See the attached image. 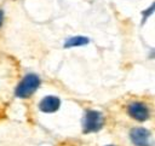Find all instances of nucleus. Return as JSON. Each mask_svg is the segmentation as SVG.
<instances>
[{
	"mask_svg": "<svg viewBox=\"0 0 155 146\" xmlns=\"http://www.w3.org/2000/svg\"><path fill=\"white\" fill-rule=\"evenodd\" d=\"M40 86H41L40 76L34 72H28L17 83L13 94L18 99H28L39 89Z\"/></svg>",
	"mask_w": 155,
	"mask_h": 146,
	"instance_id": "f257e3e1",
	"label": "nucleus"
},
{
	"mask_svg": "<svg viewBox=\"0 0 155 146\" xmlns=\"http://www.w3.org/2000/svg\"><path fill=\"white\" fill-rule=\"evenodd\" d=\"M105 124L104 115L94 109H86L81 119V130L84 134L98 133Z\"/></svg>",
	"mask_w": 155,
	"mask_h": 146,
	"instance_id": "f03ea898",
	"label": "nucleus"
},
{
	"mask_svg": "<svg viewBox=\"0 0 155 146\" xmlns=\"http://www.w3.org/2000/svg\"><path fill=\"white\" fill-rule=\"evenodd\" d=\"M126 112L130 118H132L133 121L139 122V123L147 122L151 116L149 106L144 101H139V100L128 103L126 106Z\"/></svg>",
	"mask_w": 155,
	"mask_h": 146,
	"instance_id": "7ed1b4c3",
	"label": "nucleus"
},
{
	"mask_svg": "<svg viewBox=\"0 0 155 146\" xmlns=\"http://www.w3.org/2000/svg\"><path fill=\"white\" fill-rule=\"evenodd\" d=\"M128 136L133 146H153L151 132L145 127H133Z\"/></svg>",
	"mask_w": 155,
	"mask_h": 146,
	"instance_id": "20e7f679",
	"label": "nucleus"
},
{
	"mask_svg": "<svg viewBox=\"0 0 155 146\" xmlns=\"http://www.w3.org/2000/svg\"><path fill=\"white\" fill-rule=\"evenodd\" d=\"M61 105H62V100L59 97L48 94L40 99L38 104V109L40 112H44V113H53L61 109Z\"/></svg>",
	"mask_w": 155,
	"mask_h": 146,
	"instance_id": "39448f33",
	"label": "nucleus"
},
{
	"mask_svg": "<svg viewBox=\"0 0 155 146\" xmlns=\"http://www.w3.org/2000/svg\"><path fill=\"white\" fill-rule=\"evenodd\" d=\"M91 42L90 37L87 36H84V35H75V36H70L68 39H65L64 43H63V47L65 49H69V48H75V47H82V46H86Z\"/></svg>",
	"mask_w": 155,
	"mask_h": 146,
	"instance_id": "423d86ee",
	"label": "nucleus"
},
{
	"mask_svg": "<svg viewBox=\"0 0 155 146\" xmlns=\"http://www.w3.org/2000/svg\"><path fill=\"white\" fill-rule=\"evenodd\" d=\"M154 13H155V1L151 2L145 10L142 11V21H140V24H142V25L145 24V22H147Z\"/></svg>",
	"mask_w": 155,
	"mask_h": 146,
	"instance_id": "0eeeda50",
	"label": "nucleus"
},
{
	"mask_svg": "<svg viewBox=\"0 0 155 146\" xmlns=\"http://www.w3.org/2000/svg\"><path fill=\"white\" fill-rule=\"evenodd\" d=\"M148 58L151 59V60H155V49H150V52L148 54Z\"/></svg>",
	"mask_w": 155,
	"mask_h": 146,
	"instance_id": "6e6552de",
	"label": "nucleus"
},
{
	"mask_svg": "<svg viewBox=\"0 0 155 146\" xmlns=\"http://www.w3.org/2000/svg\"><path fill=\"white\" fill-rule=\"evenodd\" d=\"M2 23H4V12H2V10H0V28H1Z\"/></svg>",
	"mask_w": 155,
	"mask_h": 146,
	"instance_id": "1a4fd4ad",
	"label": "nucleus"
},
{
	"mask_svg": "<svg viewBox=\"0 0 155 146\" xmlns=\"http://www.w3.org/2000/svg\"><path fill=\"white\" fill-rule=\"evenodd\" d=\"M104 146H116V145H113V144H109V145H104Z\"/></svg>",
	"mask_w": 155,
	"mask_h": 146,
	"instance_id": "9d476101",
	"label": "nucleus"
}]
</instances>
